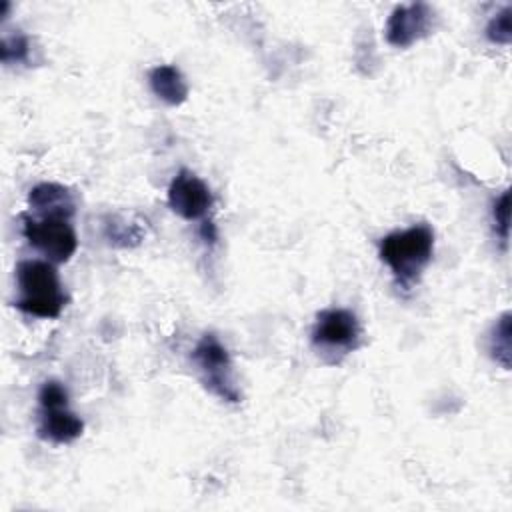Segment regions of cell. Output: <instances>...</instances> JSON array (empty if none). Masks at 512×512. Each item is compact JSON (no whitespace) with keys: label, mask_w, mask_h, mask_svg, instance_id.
<instances>
[{"label":"cell","mask_w":512,"mask_h":512,"mask_svg":"<svg viewBox=\"0 0 512 512\" xmlns=\"http://www.w3.org/2000/svg\"><path fill=\"white\" fill-rule=\"evenodd\" d=\"M28 206L36 216H62L72 218L74 214V196L72 192L56 182H42L34 186L28 194Z\"/></svg>","instance_id":"9"},{"label":"cell","mask_w":512,"mask_h":512,"mask_svg":"<svg viewBox=\"0 0 512 512\" xmlns=\"http://www.w3.org/2000/svg\"><path fill=\"white\" fill-rule=\"evenodd\" d=\"M30 44L28 38L22 34H12V36H2L0 42V58L4 64H18L28 60Z\"/></svg>","instance_id":"14"},{"label":"cell","mask_w":512,"mask_h":512,"mask_svg":"<svg viewBox=\"0 0 512 512\" xmlns=\"http://www.w3.org/2000/svg\"><path fill=\"white\" fill-rule=\"evenodd\" d=\"M432 8L424 2L402 4L392 10L386 20V40L390 46L408 48L424 38L432 28Z\"/></svg>","instance_id":"7"},{"label":"cell","mask_w":512,"mask_h":512,"mask_svg":"<svg viewBox=\"0 0 512 512\" xmlns=\"http://www.w3.org/2000/svg\"><path fill=\"white\" fill-rule=\"evenodd\" d=\"M104 234L114 246H132L138 244L142 238V230L138 224L126 226V222H120L116 216L108 218V222L104 224Z\"/></svg>","instance_id":"12"},{"label":"cell","mask_w":512,"mask_h":512,"mask_svg":"<svg viewBox=\"0 0 512 512\" xmlns=\"http://www.w3.org/2000/svg\"><path fill=\"white\" fill-rule=\"evenodd\" d=\"M148 82L154 96H158L168 106H178L188 98V84L182 72L172 64H160L152 68Z\"/></svg>","instance_id":"10"},{"label":"cell","mask_w":512,"mask_h":512,"mask_svg":"<svg viewBox=\"0 0 512 512\" xmlns=\"http://www.w3.org/2000/svg\"><path fill=\"white\" fill-rule=\"evenodd\" d=\"M510 312H504L492 332H490V352L492 358L502 364V368H510V356H512V326H510Z\"/></svg>","instance_id":"11"},{"label":"cell","mask_w":512,"mask_h":512,"mask_svg":"<svg viewBox=\"0 0 512 512\" xmlns=\"http://www.w3.org/2000/svg\"><path fill=\"white\" fill-rule=\"evenodd\" d=\"M18 298L14 306L38 318H58L66 306L58 272L48 260H22L16 266Z\"/></svg>","instance_id":"1"},{"label":"cell","mask_w":512,"mask_h":512,"mask_svg":"<svg viewBox=\"0 0 512 512\" xmlns=\"http://www.w3.org/2000/svg\"><path fill=\"white\" fill-rule=\"evenodd\" d=\"M434 252V232L428 224H416L392 232L380 242V258L392 270L396 282L410 290L418 282Z\"/></svg>","instance_id":"2"},{"label":"cell","mask_w":512,"mask_h":512,"mask_svg":"<svg viewBox=\"0 0 512 512\" xmlns=\"http://www.w3.org/2000/svg\"><path fill=\"white\" fill-rule=\"evenodd\" d=\"M192 362L198 366L204 386L222 400L240 402V392L232 378L228 350L214 334H204L192 350Z\"/></svg>","instance_id":"4"},{"label":"cell","mask_w":512,"mask_h":512,"mask_svg":"<svg viewBox=\"0 0 512 512\" xmlns=\"http://www.w3.org/2000/svg\"><path fill=\"white\" fill-rule=\"evenodd\" d=\"M168 204L184 220H200L212 208L214 198L204 180L182 168L168 186Z\"/></svg>","instance_id":"6"},{"label":"cell","mask_w":512,"mask_h":512,"mask_svg":"<svg viewBox=\"0 0 512 512\" xmlns=\"http://www.w3.org/2000/svg\"><path fill=\"white\" fill-rule=\"evenodd\" d=\"M486 38L492 44H502V46L510 44L512 40V8L510 6H506L504 10H500L490 18V22L486 24Z\"/></svg>","instance_id":"13"},{"label":"cell","mask_w":512,"mask_h":512,"mask_svg":"<svg viewBox=\"0 0 512 512\" xmlns=\"http://www.w3.org/2000/svg\"><path fill=\"white\" fill-rule=\"evenodd\" d=\"M312 344L322 354H332L334 362L356 350L360 344V322L356 314L346 308L322 310L312 330Z\"/></svg>","instance_id":"5"},{"label":"cell","mask_w":512,"mask_h":512,"mask_svg":"<svg viewBox=\"0 0 512 512\" xmlns=\"http://www.w3.org/2000/svg\"><path fill=\"white\" fill-rule=\"evenodd\" d=\"M36 430L42 440H50L54 444H70L82 434L84 422L68 410V404L40 406Z\"/></svg>","instance_id":"8"},{"label":"cell","mask_w":512,"mask_h":512,"mask_svg":"<svg viewBox=\"0 0 512 512\" xmlns=\"http://www.w3.org/2000/svg\"><path fill=\"white\" fill-rule=\"evenodd\" d=\"M492 218H494L496 232L506 242L508 240V230H510V194H508V190H504L500 194V198L494 202Z\"/></svg>","instance_id":"15"},{"label":"cell","mask_w":512,"mask_h":512,"mask_svg":"<svg viewBox=\"0 0 512 512\" xmlns=\"http://www.w3.org/2000/svg\"><path fill=\"white\" fill-rule=\"evenodd\" d=\"M22 234L28 244L52 264L68 262L78 248V238L70 218L22 214Z\"/></svg>","instance_id":"3"}]
</instances>
